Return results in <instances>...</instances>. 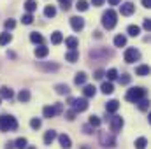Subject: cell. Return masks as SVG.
Returning <instances> with one entry per match:
<instances>
[{"instance_id":"obj_22","label":"cell","mask_w":151,"mask_h":149,"mask_svg":"<svg viewBox=\"0 0 151 149\" xmlns=\"http://www.w3.org/2000/svg\"><path fill=\"white\" fill-rule=\"evenodd\" d=\"M77 58H79V53H77V49H72V51H69V53L65 54V60H67V62H70V63H74Z\"/></svg>"},{"instance_id":"obj_5","label":"cell","mask_w":151,"mask_h":149,"mask_svg":"<svg viewBox=\"0 0 151 149\" xmlns=\"http://www.w3.org/2000/svg\"><path fill=\"white\" fill-rule=\"evenodd\" d=\"M69 104L74 107L72 111L77 114V112H83V111H86L88 109V100L83 97V98H69Z\"/></svg>"},{"instance_id":"obj_47","label":"cell","mask_w":151,"mask_h":149,"mask_svg":"<svg viewBox=\"0 0 151 149\" xmlns=\"http://www.w3.org/2000/svg\"><path fill=\"white\" fill-rule=\"evenodd\" d=\"M93 77H95V79H102V77H104V70H97Z\"/></svg>"},{"instance_id":"obj_17","label":"cell","mask_w":151,"mask_h":149,"mask_svg":"<svg viewBox=\"0 0 151 149\" xmlns=\"http://www.w3.org/2000/svg\"><path fill=\"white\" fill-rule=\"evenodd\" d=\"M65 46L69 47V51H72V49H77L79 42H77V39L76 37H67L65 39Z\"/></svg>"},{"instance_id":"obj_12","label":"cell","mask_w":151,"mask_h":149,"mask_svg":"<svg viewBox=\"0 0 151 149\" xmlns=\"http://www.w3.org/2000/svg\"><path fill=\"white\" fill-rule=\"evenodd\" d=\"M55 139H56V132H55V130H47L46 135H44V144H46V146H51Z\"/></svg>"},{"instance_id":"obj_14","label":"cell","mask_w":151,"mask_h":149,"mask_svg":"<svg viewBox=\"0 0 151 149\" xmlns=\"http://www.w3.org/2000/svg\"><path fill=\"white\" fill-rule=\"evenodd\" d=\"M12 97H14V93H12L11 88H7V86H2V88H0V98H7V100H11Z\"/></svg>"},{"instance_id":"obj_32","label":"cell","mask_w":151,"mask_h":149,"mask_svg":"<svg viewBox=\"0 0 151 149\" xmlns=\"http://www.w3.org/2000/svg\"><path fill=\"white\" fill-rule=\"evenodd\" d=\"M146 146H148V139L146 137H139L135 140V148L137 149H146Z\"/></svg>"},{"instance_id":"obj_30","label":"cell","mask_w":151,"mask_h":149,"mask_svg":"<svg viewBox=\"0 0 151 149\" xmlns=\"http://www.w3.org/2000/svg\"><path fill=\"white\" fill-rule=\"evenodd\" d=\"M127 32H128V35H132V37H137V35L141 34V28H139L137 25H130V27L127 28Z\"/></svg>"},{"instance_id":"obj_34","label":"cell","mask_w":151,"mask_h":149,"mask_svg":"<svg viewBox=\"0 0 151 149\" xmlns=\"http://www.w3.org/2000/svg\"><path fill=\"white\" fill-rule=\"evenodd\" d=\"M42 70H47V72H51V70H58V65L56 63H40L39 65Z\"/></svg>"},{"instance_id":"obj_35","label":"cell","mask_w":151,"mask_h":149,"mask_svg":"<svg viewBox=\"0 0 151 149\" xmlns=\"http://www.w3.org/2000/svg\"><path fill=\"white\" fill-rule=\"evenodd\" d=\"M135 74L137 75H148L150 74V67H148V65H139V67L135 69Z\"/></svg>"},{"instance_id":"obj_18","label":"cell","mask_w":151,"mask_h":149,"mask_svg":"<svg viewBox=\"0 0 151 149\" xmlns=\"http://www.w3.org/2000/svg\"><path fill=\"white\" fill-rule=\"evenodd\" d=\"M90 56H91V58H99V56H104V58H107V56H111V53H109V51H106V49H104V51L91 49V51H90Z\"/></svg>"},{"instance_id":"obj_52","label":"cell","mask_w":151,"mask_h":149,"mask_svg":"<svg viewBox=\"0 0 151 149\" xmlns=\"http://www.w3.org/2000/svg\"><path fill=\"white\" fill-rule=\"evenodd\" d=\"M27 149H37V148H34V146H30V148H27Z\"/></svg>"},{"instance_id":"obj_29","label":"cell","mask_w":151,"mask_h":149,"mask_svg":"<svg viewBox=\"0 0 151 149\" xmlns=\"http://www.w3.org/2000/svg\"><path fill=\"white\" fill-rule=\"evenodd\" d=\"M30 40L34 42V44H39V46H42V42H44V37L37 34V32H34V34H30Z\"/></svg>"},{"instance_id":"obj_16","label":"cell","mask_w":151,"mask_h":149,"mask_svg":"<svg viewBox=\"0 0 151 149\" xmlns=\"http://www.w3.org/2000/svg\"><path fill=\"white\" fill-rule=\"evenodd\" d=\"M100 90H102V93L104 95H111L114 91V86L113 82H109V81H106V82H102V86H100Z\"/></svg>"},{"instance_id":"obj_46","label":"cell","mask_w":151,"mask_h":149,"mask_svg":"<svg viewBox=\"0 0 151 149\" xmlns=\"http://www.w3.org/2000/svg\"><path fill=\"white\" fill-rule=\"evenodd\" d=\"M142 27H144V30H148V32H150V30H151V21H150V19H144Z\"/></svg>"},{"instance_id":"obj_19","label":"cell","mask_w":151,"mask_h":149,"mask_svg":"<svg viewBox=\"0 0 151 149\" xmlns=\"http://www.w3.org/2000/svg\"><path fill=\"white\" fill-rule=\"evenodd\" d=\"M55 90H56L58 95H69V93H70V88H69L67 84H56Z\"/></svg>"},{"instance_id":"obj_4","label":"cell","mask_w":151,"mask_h":149,"mask_svg":"<svg viewBox=\"0 0 151 149\" xmlns=\"http://www.w3.org/2000/svg\"><path fill=\"white\" fill-rule=\"evenodd\" d=\"M63 112V105L62 104H55V105H46L44 109H42V114H44V117H55L56 114H62Z\"/></svg>"},{"instance_id":"obj_43","label":"cell","mask_w":151,"mask_h":149,"mask_svg":"<svg viewBox=\"0 0 151 149\" xmlns=\"http://www.w3.org/2000/svg\"><path fill=\"white\" fill-rule=\"evenodd\" d=\"M119 82H121V84H128V82H130V75L128 74L119 75Z\"/></svg>"},{"instance_id":"obj_20","label":"cell","mask_w":151,"mask_h":149,"mask_svg":"<svg viewBox=\"0 0 151 149\" xmlns=\"http://www.w3.org/2000/svg\"><path fill=\"white\" fill-rule=\"evenodd\" d=\"M18 100L23 102V104H27V102L30 100V91H28V90H21V91L18 93Z\"/></svg>"},{"instance_id":"obj_23","label":"cell","mask_w":151,"mask_h":149,"mask_svg":"<svg viewBox=\"0 0 151 149\" xmlns=\"http://www.w3.org/2000/svg\"><path fill=\"white\" fill-rule=\"evenodd\" d=\"M86 79H88V75L84 74V72H77L76 77H74V82L79 86V84H84V82H86Z\"/></svg>"},{"instance_id":"obj_25","label":"cell","mask_w":151,"mask_h":149,"mask_svg":"<svg viewBox=\"0 0 151 149\" xmlns=\"http://www.w3.org/2000/svg\"><path fill=\"white\" fill-rule=\"evenodd\" d=\"M100 123H102V121H100V117H99V116H90V119H88V125H90L91 128H99V126H100Z\"/></svg>"},{"instance_id":"obj_31","label":"cell","mask_w":151,"mask_h":149,"mask_svg":"<svg viewBox=\"0 0 151 149\" xmlns=\"http://www.w3.org/2000/svg\"><path fill=\"white\" fill-rule=\"evenodd\" d=\"M14 148L18 149H27L28 146H27V139L25 137H19V139H16V142H14Z\"/></svg>"},{"instance_id":"obj_41","label":"cell","mask_w":151,"mask_h":149,"mask_svg":"<svg viewBox=\"0 0 151 149\" xmlns=\"http://www.w3.org/2000/svg\"><path fill=\"white\" fill-rule=\"evenodd\" d=\"M4 25H5V28H7V30H12V28L16 27V21H14V19H7Z\"/></svg>"},{"instance_id":"obj_49","label":"cell","mask_w":151,"mask_h":149,"mask_svg":"<svg viewBox=\"0 0 151 149\" xmlns=\"http://www.w3.org/2000/svg\"><path fill=\"white\" fill-rule=\"evenodd\" d=\"M142 5L144 7H151V0H142Z\"/></svg>"},{"instance_id":"obj_10","label":"cell","mask_w":151,"mask_h":149,"mask_svg":"<svg viewBox=\"0 0 151 149\" xmlns=\"http://www.w3.org/2000/svg\"><path fill=\"white\" fill-rule=\"evenodd\" d=\"M58 142H60V146H62L63 149H70L72 148V140H70V137L65 135V133H62V135L58 137Z\"/></svg>"},{"instance_id":"obj_37","label":"cell","mask_w":151,"mask_h":149,"mask_svg":"<svg viewBox=\"0 0 151 149\" xmlns=\"http://www.w3.org/2000/svg\"><path fill=\"white\" fill-rule=\"evenodd\" d=\"M137 105H139V109H141V111H148V109H150V102H148L146 98L139 100V102H137Z\"/></svg>"},{"instance_id":"obj_1","label":"cell","mask_w":151,"mask_h":149,"mask_svg":"<svg viewBox=\"0 0 151 149\" xmlns=\"http://www.w3.org/2000/svg\"><path fill=\"white\" fill-rule=\"evenodd\" d=\"M118 14L114 12L113 9H107L104 14H102V27L104 28H107V30H113L114 27H116V23H118Z\"/></svg>"},{"instance_id":"obj_50","label":"cell","mask_w":151,"mask_h":149,"mask_svg":"<svg viewBox=\"0 0 151 149\" xmlns=\"http://www.w3.org/2000/svg\"><path fill=\"white\" fill-rule=\"evenodd\" d=\"M119 2H121V0H109V4H111V5H118Z\"/></svg>"},{"instance_id":"obj_53","label":"cell","mask_w":151,"mask_h":149,"mask_svg":"<svg viewBox=\"0 0 151 149\" xmlns=\"http://www.w3.org/2000/svg\"><path fill=\"white\" fill-rule=\"evenodd\" d=\"M0 100H2V98H0Z\"/></svg>"},{"instance_id":"obj_11","label":"cell","mask_w":151,"mask_h":149,"mask_svg":"<svg viewBox=\"0 0 151 149\" xmlns=\"http://www.w3.org/2000/svg\"><path fill=\"white\" fill-rule=\"evenodd\" d=\"M134 11H135V5H134L132 2H125V4L121 5V14H123V16H130Z\"/></svg>"},{"instance_id":"obj_28","label":"cell","mask_w":151,"mask_h":149,"mask_svg":"<svg viewBox=\"0 0 151 149\" xmlns=\"http://www.w3.org/2000/svg\"><path fill=\"white\" fill-rule=\"evenodd\" d=\"M12 40V35L9 34V32H4V34H0V46H5V44H9Z\"/></svg>"},{"instance_id":"obj_26","label":"cell","mask_w":151,"mask_h":149,"mask_svg":"<svg viewBox=\"0 0 151 149\" xmlns=\"http://www.w3.org/2000/svg\"><path fill=\"white\" fill-rule=\"evenodd\" d=\"M62 40H63V35H62V32H53V35H51V42H53L55 46L62 44Z\"/></svg>"},{"instance_id":"obj_38","label":"cell","mask_w":151,"mask_h":149,"mask_svg":"<svg viewBox=\"0 0 151 149\" xmlns=\"http://www.w3.org/2000/svg\"><path fill=\"white\" fill-rule=\"evenodd\" d=\"M40 125H42V121H40L39 117H32V119H30V126H32L34 130H39Z\"/></svg>"},{"instance_id":"obj_51","label":"cell","mask_w":151,"mask_h":149,"mask_svg":"<svg viewBox=\"0 0 151 149\" xmlns=\"http://www.w3.org/2000/svg\"><path fill=\"white\" fill-rule=\"evenodd\" d=\"M12 148H14V142H9V144L5 146V149H12Z\"/></svg>"},{"instance_id":"obj_45","label":"cell","mask_w":151,"mask_h":149,"mask_svg":"<svg viewBox=\"0 0 151 149\" xmlns=\"http://www.w3.org/2000/svg\"><path fill=\"white\" fill-rule=\"evenodd\" d=\"M83 132H84L86 135H90V133H93V128H91L90 125H84V126H83Z\"/></svg>"},{"instance_id":"obj_36","label":"cell","mask_w":151,"mask_h":149,"mask_svg":"<svg viewBox=\"0 0 151 149\" xmlns=\"http://www.w3.org/2000/svg\"><path fill=\"white\" fill-rule=\"evenodd\" d=\"M55 14H56V9H55L53 5H47V7L44 9V16H46V18H55Z\"/></svg>"},{"instance_id":"obj_21","label":"cell","mask_w":151,"mask_h":149,"mask_svg":"<svg viewBox=\"0 0 151 149\" xmlns=\"http://www.w3.org/2000/svg\"><path fill=\"white\" fill-rule=\"evenodd\" d=\"M47 53H49V49H47L46 46H39V47H35V56H37V58L47 56Z\"/></svg>"},{"instance_id":"obj_6","label":"cell","mask_w":151,"mask_h":149,"mask_svg":"<svg viewBox=\"0 0 151 149\" xmlns=\"http://www.w3.org/2000/svg\"><path fill=\"white\" fill-rule=\"evenodd\" d=\"M99 139H100V144L104 148H114L116 146V139H114L113 133H109V132H100Z\"/></svg>"},{"instance_id":"obj_48","label":"cell","mask_w":151,"mask_h":149,"mask_svg":"<svg viewBox=\"0 0 151 149\" xmlns=\"http://www.w3.org/2000/svg\"><path fill=\"white\" fill-rule=\"evenodd\" d=\"M91 4H93L95 7H99V5H102V4H104V0H91Z\"/></svg>"},{"instance_id":"obj_13","label":"cell","mask_w":151,"mask_h":149,"mask_svg":"<svg viewBox=\"0 0 151 149\" xmlns=\"http://www.w3.org/2000/svg\"><path fill=\"white\" fill-rule=\"evenodd\" d=\"M83 93H84V98L95 97V93H97V88H95L93 84H86V86H84V90H83Z\"/></svg>"},{"instance_id":"obj_24","label":"cell","mask_w":151,"mask_h":149,"mask_svg":"<svg viewBox=\"0 0 151 149\" xmlns=\"http://www.w3.org/2000/svg\"><path fill=\"white\" fill-rule=\"evenodd\" d=\"M25 9L28 11V14H32V12L37 9V2H35V0H27V2H25Z\"/></svg>"},{"instance_id":"obj_7","label":"cell","mask_w":151,"mask_h":149,"mask_svg":"<svg viewBox=\"0 0 151 149\" xmlns=\"http://www.w3.org/2000/svg\"><path fill=\"white\" fill-rule=\"evenodd\" d=\"M123 58H125L127 63H134V62H137V60L141 58V53H139L135 47H128V49L125 51V56H123Z\"/></svg>"},{"instance_id":"obj_15","label":"cell","mask_w":151,"mask_h":149,"mask_svg":"<svg viewBox=\"0 0 151 149\" xmlns=\"http://www.w3.org/2000/svg\"><path fill=\"white\" fill-rule=\"evenodd\" d=\"M118 109H119V102H118V100H111V102H107V105H106V111L109 112V114H114Z\"/></svg>"},{"instance_id":"obj_44","label":"cell","mask_w":151,"mask_h":149,"mask_svg":"<svg viewBox=\"0 0 151 149\" xmlns=\"http://www.w3.org/2000/svg\"><path fill=\"white\" fill-rule=\"evenodd\" d=\"M65 117H67L69 121H74V119H76V112H74V111H67Z\"/></svg>"},{"instance_id":"obj_27","label":"cell","mask_w":151,"mask_h":149,"mask_svg":"<svg viewBox=\"0 0 151 149\" xmlns=\"http://www.w3.org/2000/svg\"><path fill=\"white\" fill-rule=\"evenodd\" d=\"M114 46H116V47L127 46V37H125V35H116V37H114Z\"/></svg>"},{"instance_id":"obj_8","label":"cell","mask_w":151,"mask_h":149,"mask_svg":"<svg viewBox=\"0 0 151 149\" xmlns=\"http://www.w3.org/2000/svg\"><path fill=\"white\" fill-rule=\"evenodd\" d=\"M123 125H125L123 117H119V116H113V117H111V130H113V133H118V132H121Z\"/></svg>"},{"instance_id":"obj_9","label":"cell","mask_w":151,"mask_h":149,"mask_svg":"<svg viewBox=\"0 0 151 149\" xmlns=\"http://www.w3.org/2000/svg\"><path fill=\"white\" fill-rule=\"evenodd\" d=\"M70 27H72V30H74V32H81V30L84 28V19H83V18H79V16L70 18Z\"/></svg>"},{"instance_id":"obj_40","label":"cell","mask_w":151,"mask_h":149,"mask_svg":"<svg viewBox=\"0 0 151 149\" xmlns=\"http://www.w3.org/2000/svg\"><path fill=\"white\" fill-rule=\"evenodd\" d=\"M21 21H23V23H25V25H32V23H34V16H32V14H28V12H27V14H25V16H23V18H21Z\"/></svg>"},{"instance_id":"obj_2","label":"cell","mask_w":151,"mask_h":149,"mask_svg":"<svg viewBox=\"0 0 151 149\" xmlns=\"http://www.w3.org/2000/svg\"><path fill=\"white\" fill-rule=\"evenodd\" d=\"M18 128V121L12 116H0V130L2 132H14Z\"/></svg>"},{"instance_id":"obj_39","label":"cell","mask_w":151,"mask_h":149,"mask_svg":"<svg viewBox=\"0 0 151 149\" xmlns=\"http://www.w3.org/2000/svg\"><path fill=\"white\" fill-rule=\"evenodd\" d=\"M106 75H107V79H109V82H111V81H114V79L118 77V70H116V69H109V70L106 72Z\"/></svg>"},{"instance_id":"obj_42","label":"cell","mask_w":151,"mask_h":149,"mask_svg":"<svg viewBox=\"0 0 151 149\" xmlns=\"http://www.w3.org/2000/svg\"><path fill=\"white\" fill-rule=\"evenodd\" d=\"M58 2H60V5H62L63 11H69V7H70V0H58Z\"/></svg>"},{"instance_id":"obj_3","label":"cell","mask_w":151,"mask_h":149,"mask_svg":"<svg viewBox=\"0 0 151 149\" xmlns=\"http://www.w3.org/2000/svg\"><path fill=\"white\" fill-rule=\"evenodd\" d=\"M142 98H146V90L144 88H132V90L127 91V100L132 102V104H137Z\"/></svg>"},{"instance_id":"obj_33","label":"cell","mask_w":151,"mask_h":149,"mask_svg":"<svg viewBox=\"0 0 151 149\" xmlns=\"http://www.w3.org/2000/svg\"><path fill=\"white\" fill-rule=\"evenodd\" d=\"M88 2L86 0H77V4H76V9L77 11H81V12H84V11H88Z\"/></svg>"}]
</instances>
